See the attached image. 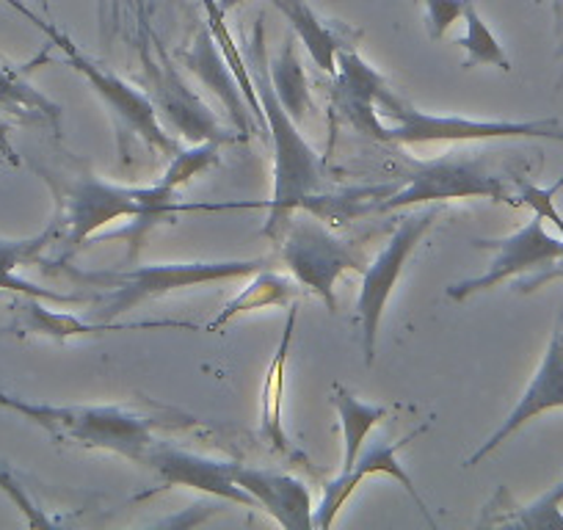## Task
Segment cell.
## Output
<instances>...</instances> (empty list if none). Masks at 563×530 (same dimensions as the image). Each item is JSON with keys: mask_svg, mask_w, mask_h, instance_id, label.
<instances>
[{"mask_svg": "<svg viewBox=\"0 0 563 530\" xmlns=\"http://www.w3.org/2000/svg\"><path fill=\"white\" fill-rule=\"evenodd\" d=\"M56 191L58 213L53 219L56 243L62 246L58 263H67L75 252L86 246L97 230L119 219H144L147 224L175 213H219V210H257L265 202H180V188L161 177L153 186H117L102 177L78 172V175L47 177Z\"/></svg>", "mask_w": 563, "mask_h": 530, "instance_id": "obj_1", "label": "cell"}, {"mask_svg": "<svg viewBox=\"0 0 563 530\" xmlns=\"http://www.w3.org/2000/svg\"><path fill=\"white\" fill-rule=\"evenodd\" d=\"M0 407L23 415L34 426L67 445L86 451H108L141 464L150 448L158 442L161 431H188L202 426V420L183 415L177 409L128 407V404H97V407H53L31 404L0 389Z\"/></svg>", "mask_w": 563, "mask_h": 530, "instance_id": "obj_2", "label": "cell"}, {"mask_svg": "<svg viewBox=\"0 0 563 530\" xmlns=\"http://www.w3.org/2000/svg\"><path fill=\"white\" fill-rule=\"evenodd\" d=\"M249 73L263 102L265 122H268V139L274 144V191L265 199L268 221L263 227V238L276 241L285 230L296 210L305 208L310 197L323 188V166L316 150L305 142L301 128L282 100L276 97L268 78V53H265V25L254 23L252 45H249Z\"/></svg>", "mask_w": 563, "mask_h": 530, "instance_id": "obj_3", "label": "cell"}, {"mask_svg": "<svg viewBox=\"0 0 563 530\" xmlns=\"http://www.w3.org/2000/svg\"><path fill=\"white\" fill-rule=\"evenodd\" d=\"M351 124L360 133L384 144H467V142H497V139H547L563 142V128L555 119H536V122H511V119H467V117H434L417 111L404 97L393 95L376 108L351 113Z\"/></svg>", "mask_w": 563, "mask_h": 530, "instance_id": "obj_4", "label": "cell"}, {"mask_svg": "<svg viewBox=\"0 0 563 530\" xmlns=\"http://www.w3.org/2000/svg\"><path fill=\"white\" fill-rule=\"evenodd\" d=\"M69 279L95 288L91 296L97 321H117L124 312L135 310L144 301L177 294V290L202 288L213 283H232V279L252 277L254 272L268 268L265 257L252 260H197V263H155L122 272H78L62 263Z\"/></svg>", "mask_w": 563, "mask_h": 530, "instance_id": "obj_5", "label": "cell"}, {"mask_svg": "<svg viewBox=\"0 0 563 530\" xmlns=\"http://www.w3.org/2000/svg\"><path fill=\"white\" fill-rule=\"evenodd\" d=\"M51 42L67 56V62L73 64L75 73L84 75L86 84L95 89V95L100 97L102 106L111 113L113 128H117L119 158H122V164H128L135 144H141L155 161H172L180 153V142L172 139L169 130L164 128L153 97L144 95V91L135 89V86H130L128 80H122L117 73L102 67V64L91 62L84 51H78V47L73 45V40H69L64 31H58Z\"/></svg>", "mask_w": 563, "mask_h": 530, "instance_id": "obj_6", "label": "cell"}, {"mask_svg": "<svg viewBox=\"0 0 563 530\" xmlns=\"http://www.w3.org/2000/svg\"><path fill=\"white\" fill-rule=\"evenodd\" d=\"M282 263L290 277L305 285L307 294L327 301L329 312H338V283L343 274H362L367 265L360 243L340 238L316 213L301 221L290 219L276 238Z\"/></svg>", "mask_w": 563, "mask_h": 530, "instance_id": "obj_7", "label": "cell"}, {"mask_svg": "<svg viewBox=\"0 0 563 530\" xmlns=\"http://www.w3.org/2000/svg\"><path fill=\"white\" fill-rule=\"evenodd\" d=\"M440 216V208L434 205H426L422 210L404 216L398 224V230L389 235V241L384 243L382 252L373 260H367L365 272H362V288L360 299H356V316H360V340H362V354H365V365H373L376 360V340H378V327H382L384 310L389 305V296H393L395 285H398L400 274H404V265L409 263V257L415 254V249L420 246V241L426 238V232L431 230V224Z\"/></svg>", "mask_w": 563, "mask_h": 530, "instance_id": "obj_8", "label": "cell"}, {"mask_svg": "<svg viewBox=\"0 0 563 530\" xmlns=\"http://www.w3.org/2000/svg\"><path fill=\"white\" fill-rule=\"evenodd\" d=\"M451 199H492V202L522 205L517 194L503 183V177L486 172L478 161L440 158L431 164H417L404 188L393 194H382L373 202L371 213H389L406 210L415 205H437Z\"/></svg>", "mask_w": 563, "mask_h": 530, "instance_id": "obj_9", "label": "cell"}, {"mask_svg": "<svg viewBox=\"0 0 563 530\" xmlns=\"http://www.w3.org/2000/svg\"><path fill=\"white\" fill-rule=\"evenodd\" d=\"M478 249H489L495 252L489 268H486L481 277L464 279V283H453L448 288V299L464 301L475 294H484V290L497 288V285L508 283V279L519 277V274L539 272V268H550L552 263L563 260V241L561 235H550L544 227V219L539 213L528 221L525 227H519L517 232L506 238H484V241H475Z\"/></svg>", "mask_w": 563, "mask_h": 530, "instance_id": "obj_10", "label": "cell"}, {"mask_svg": "<svg viewBox=\"0 0 563 530\" xmlns=\"http://www.w3.org/2000/svg\"><path fill=\"white\" fill-rule=\"evenodd\" d=\"M141 62H144V75H147L150 97H153L155 108H158V113H164L169 119V124L180 133V139H186L188 144L243 142L238 133H230V130L221 128L216 113L199 100L197 91L183 78L180 69L166 58L164 51L158 56H153L147 51V45H144Z\"/></svg>", "mask_w": 563, "mask_h": 530, "instance_id": "obj_11", "label": "cell"}, {"mask_svg": "<svg viewBox=\"0 0 563 530\" xmlns=\"http://www.w3.org/2000/svg\"><path fill=\"white\" fill-rule=\"evenodd\" d=\"M429 426L431 423L420 426V429L409 431V434L400 437V440H395V442L376 440V442H371V445H367V442H365V448H362V451H360L356 462L351 464L349 470H340V473L334 475V478L327 484L321 503H318L316 511H312V530L332 528L334 519H338V514H340V508H343L345 503H349V497L354 495L356 486H360L362 481L367 478V475H389V478H393V481H398V484L406 489V495H409L411 500L417 503V508H420L422 517L429 519L431 525H437L434 517H431L429 506H426V500H422L420 492H417V486H415V481H411V475L406 473L404 464L398 462V453L404 451V448L409 445L411 440H417V437H420L422 431L429 429Z\"/></svg>", "mask_w": 563, "mask_h": 530, "instance_id": "obj_12", "label": "cell"}, {"mask_svg": "<svg viewBox=\"0 0 563 530\" xmlns=\"http://www.w3.org/2000/svg\"><path fill=\"white\" fill-rule=\"evenodd\" d=\"M141 464L158 475L161 486L141 492V495H135V500H147V497L158 495V492L180 486V489L202 492V495L216 497V500H227L232 503V506L260 508L257 500L232 481L230 462H221V459L202 456V453L186 451V448L177 445H166V442L158 440L150 448Z\"/></svg>", "mask_w": 563, "mask_h": 530, "instance_id": "obj_13", "label": "cell"}, {"mask_svg": "<svg viewBox=\"0 0 563 530\" xmlns=\"http://www.w3.org/2000/svg\"><path fill=\"white\" fill-rule=\"evenodd\" d=\"M550 409H563V312L558 316L550 345H547L544 351V360H541L539 371L533 373L530 384L525 387L522 398H519L517 407L508 412V418L503 420L500 429H497L495 434L467 459V467H475L481 459L495 453L508 437H514L522 426H528L530 420L550 412Z\"/></svg>", "mask_w": 563, "mask_h": 530, "instance_id": "obj_14", "label": "cell"}, {"mask_svg": "<svg viewBox=\"0 0 563 530\" xmlns=\"http://www.w3.org/2000/svg\"><path fill=\"white\" fill-rule=\"evenodd\" d=\"M230 475L282 528L312 530V511H316V506H312V495L305 481L288 473L249 467V464L238 462H230Z\"/></svg>", "mask_w": 563, "mask_h": 530, "instance_id": "obj_15", "label": "cell"}, {"mask_svg": "<svg viewBox=\"0 0 563 530\" xmlns=\"http://www.w3.org/2000/svg\"><path fill=\"white\" fill-rule=\"evenodd\" d=\"M14 310V334H36L47 338L53 343H67L73 338H97L108 332H139V329H191L197 332L194 323L186 321H139V323H119V321H95L86 323L78 316L69 312H56L42 305V299L34 296H20L12 305Z\"/></svg>", "mask_w": 563, "mask_h": 530, "instance_id": "obj_16", "label": "cell"}, {"mask_svg": "<svg viewBox=\"0 0 563 530\" xmlns=\"http://www.w3.org/2000/svg\"><path fill=\"white\" fill-rule=\"evenodd\" d=\"M180 62L188 73L197 75L199 84H202L205 89H210L216 97H219V102L224 106V111L230 113L232 124H235L238 136L246 142V139L252 136V119H249L252 106H249L246 97H243L235 73H232L230 62H227L224 53H221V47H219V42H216L210 25L208 29L199 31V36H197V42L191 45V51L180 53Z\"/></svg>", "mask_w": 563, "mask_h": 530, "instance_id": "obj_17", "label": "cell"}, {"mask_svg": "<svg viewBox=\"0 0 563 530\" xmlns=\"http://www.w3.org/2000/svg\"><path fill=\"white\" fill-rule=\"evenodd\" d=\"M296 321H299V305H290L288 321L282 329V340L276 345V354L268 365V376L263 384V404H260V434L268 442L271 451L282 453L288 459H305L299 448L290 442L288 431H285V420H282V395H285V371H288L290 345H294Z\"/></svg>", "mask_w": 563, "mask_h": 530, "instance_id": "obj_18", "label": "cell"}, {"mask_svg": "<svg viewBox=\"0 0 563 530\" xmlns=\"http://www.w3.org/2000/svg\"><path fill=\"white\" fill-rule=\"evenodd\" d=\"M301 296L310 294H307L305 285L296 283L294 277H282V274L271 272V268L254 272L246 288L238 296H232L224 305V310L208 323V332H221V329L230 327L235 318L249 316V312L268 310V307H288L294 305L296 299H301Z\"/></svg>", "mask_w": 563, "mask_h": 530, "instance_id": "obj_19", "label": "cell"}, {"mask_svg": "<svg viewBox=\"0 0 563 530\" xmlns=\"http://www.w3.org/2000/svg\"><path fill=\"white\" fill-rule=\"evenodd\" d=\"M271 3H274L276 12H282V18L288 20L296 40H299V45H305L316 67L334 78V73H338V53L349 47L351 42H345L334 25L323 23L307 0H271Z\"/></svg>", "mask_w": 563, "mask_h": 530, "instance_id": "obj_20", "label": "cell"}, {"mask_svg": "<svg viewBox=\"0 0 563 530\" xmlns=\"http://www.w3.org/2000/svg\"><path fill=\"white\" fill-rule=\"evenodd\" d=\"M56 243V230L53 224L42 230L40 235L23 238V241H0V290H14L20 296H34V299L53 301V305H84L91 299L89 296H73V294H56V290L36 288L29 279L18 277V268L25 263H34L45 246Z\"/></svg>", "mask_w": 563, "mask_h": 530, "instance_id": "obj_21", "label": "cell"}, {"mask_svg": "<svg viewBox=\"0 0 563 530\" xmlns=\"http://www.w3.org/2000/svg\"><path fill=\"white\" fill-rule=\"evenodd\" d=\"M34 64L14 67V64L0 58V111L14 113V117L29 119V122H47L53 130H58V124H62V106H56L40 89H34L31 80L25 78Z\"/></svg>", "mask_w": 563, "mask_h": 530, "instance_id": "obj_22", "label": "cell"}, {"mask_svg": "<svg viewBox=\"0 0 563 530\" xmlns=\"http://www.w3.org/2000/svg\"><path fill=\"white\" fill-rule=\"evenodd\" d=\"M334 78H338L340 106L345 108V113L376 108L378 102H384L393 95L387 78H384L382 73H376V69L354 51V45L343 47V51L338 53V73H334Z\"/></svg>", "mask_w": 563, "mask_h": 530, "instance_id": "obj_23", "label": "cell"}, {"mask_svg": "<svg viewBox=\"0 0 563 530\" xmlns=\"http://www.w3.org/2000/svg\"><path fill=\"white\" fill-rule=\"evenodd\" d=\"M329 401H332L334 412H338L340 431H343V464H340V470H349L356 462L362 448H365L373 429L389 418V407L360 401L354 393H349L340 384H334Z\"/></svg>", "mask_w": 563, "mask_h": 530, "instance_id": "obj_24", "label": "cell"}, {"mask_svg": "<svg viewBox=\"0 0 563 530\" xmlns=\"http://www.w3.org/2000/svg\"><path fill=\"white\" fill-rule=\"evenodd\" d=\"M268 78L274 86L276 97L282 100L285 111L301 122L305 117H310L312 111V97H310V80H307L305 64L299 56V40L296 34L285 36V45L268 62Z\"/></svg>", "mask_w": 563, "mask_h": 530, "instance_id": "obj_25", "label": "cell"}, {"mask_svg": "<svg viewBox=\"0 0 563 530\" xmlns=\"http://www.w3.org/2000/svg\"><path fill=\"white\" fill-rule=\"evenodd\" d=\"M464 25H467V31L456 40V45L464 47V53H467L462 67H500L508 73V69H511V62H508L506 51H503V45L497 42V36L492 34L489 25L484 23V18H481V12L475 9L473 0H470L467 9H464Z\"/></svg>", "mask_w": 563, "mask_h": 530, "instance_id": "obj_26", "label": "cell"}, {"mask_svg": "<svg viewBox=\"0 0 563 530\" xmlns=\"http://www.w3.org/2000/svg\"><path fill=\"white\" fill-rule=\"evenodd\" d=\"M563 481L547 489L539 500L530 506H517L508 517L492 519L489 525H511V528H533V530H552L563 528Z\"/></svg>", "mask_w": 563, "mask_h": 530, "instance_id": "obj_27", "label": "cell"}, {"mask_svg": "<svg viewBox=\"0 0 563 530\" xmlns=\"http://www.w3.org/2000/svg\"><path fill=\"white\" fill-rule=\"evenodd\" d=\"M561 188H563V177L550 188H539L528 180H517L519 202L528 205V208H533V213H539L544 221H550L563 241V213L555 208V194L561 191Z\"/></svg>", "mask_w": 563, "mask_h": 530, "instance_id": "obj_28", "label": "cell"}, {"mask_svg": "<svg viewBox=\"0 0 563 530\" xmlns=\"http://www.w3.org/2000/svg\"><path fill=\"white\" fill-rule=\"evenodd\" d=\"M422 7V20L431 40H442L459 20H464V9L470 0H417Z\"/></svg>", "mask_w": 563, "mask_h": 530, "instance_id": "obj_29", "label": "cell"}, {"mask_svg": "<svg viewBox=\"0 0 563 530\" xmlns=\"http://www.w3.org/2000/svg\"><path fill=\"white\" fill-rule=\"evenodd\" d=\"M0 489L7 492L9 500H12L14 506L25 514V519H29L31 528H53V525H56L51 517H45V514H42V508L36 506V503L31 500L29 492H25V486L20 484V481L14 478V475L9 473L3 464H0Z\"/></svg>", "mask_w": 563, "mask_h": 530, "instance_id": "obj_30", "label": "cell"}, {"mask_svg": "<svg viewBox=\"0 0 563 530\" xmlns=\"http://www.w3.org/2000/svg\"><path fill=\"white\" fill-rule=\"evenodd\" d=\"M124 3H133L135 14H139V23L144 29V12H147V0H100V40L111 42L113 34L119 29V20H122Z\"/></svg>", "mask_w": 563, "mask_h": 530, "instance_id": "obj_31", "label": "cell"}, {"mask_svg": "<svg viewBox=\"0 0 563 530\" xmlns=\"http://www.w3.org/2000/svg\"><path fill=\"white\" fill-rule=\"evenodd\" d=\"M3 3H7V7H12L14 12H18V14H23V18L29 20V23H34L36 29H40L42 34L47 36V40H53V36L58 34V29H56V25H53V23H47V20H42L40 14H36V12H31V9L25 7L23 0H3Z\"/></svg>", "mask_w": 563, "mask_h": 530, "instance_id": "obj_32", "label": "cell"}, {"mask_svg": "<svg viewBox=\"0 0 563 530\" xmlns=\"http://www.w3.org/2000/svg\"><path fill=\"white\" fill-rule=\"evenodd\" d=\"M241 3H246V0H221V9H224V12H230V9L241 7Z\"/></svg>", "mask_w": 563, "mask_h": 530, "instance_id": "obj_33", "label": "cell"}, {"mask_svg": "<svg viewBox=\"0 0 563 530\" xmlns=\"http://www.w3.org/2000/svg\"><path fill=\"white\" fill-rule=\"evenodd\" d=\"M40 3H42V9H45V12H47V0H40Z\"/></svg>", "mask_w": 563, "mask_h": 530, "instance_id": "obj_34", "label": "cell"}, {"mask_svg": "<svg viewBox=\"0 0 563 530\" xmlns=\"http://www.w3.org/2000/svg\"><path fill=\"white\" fill-rule=\"evenodd\" d=\"M561 84H563V78H561Z\"/></svg>", "mask_w": 563, "mask_h": 530, "instance_id": "obj_35", "label": "cell"}]
</instances>
